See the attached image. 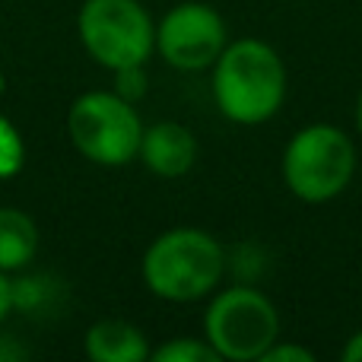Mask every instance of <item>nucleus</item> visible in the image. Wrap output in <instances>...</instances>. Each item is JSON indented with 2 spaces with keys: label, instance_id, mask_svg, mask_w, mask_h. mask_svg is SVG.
I'll list each match as a JSON object with an SVG mask.
<instances>
[{
  "label": "nucleus",
  "instance_id": "f8f14e48",
  "mask_svg": "<svg viewBox=\"0 0 362 362\" xmlns=\"http://www.w3.org/2000/svg\"><path fill=\"white\" fill-rule=\"evenodd\" d=\"M25 165V140L6 115H0V181H10Z\"/></svg>",
  "mask_w": 362,
  "mask_h": 362
},
{
  "label": "nucleus",
  "instance_id": "f03ea898",
  "mask_svg": "<svg viewBox=\"0 0 362 362\" xmlns=\"http://www.w3.org/2000/svg\"><path fill=\"white\" fill-rule=\"evenodd\" d=\"M229 257L213 232L200 226H175L146 245L140 276L163 302H200L223 286Z\"/></svg>",
  "mask_w": 362,
  "mask_h": 362
},
{
  "label": "nucleus",
  "instance_id": "ddd939ff",
  "mask_svg": "<svg viewBox=\"0 0 362 362\" xmlns=\"http://www.w3.org/2000/svg\"><path fill=\"white\" fill-rule=\"evenodd\" d=\"M115 93L124 95L127 102L137 105V99L146 93V64L144 67H121L115 70Z\"/></svg>",
  "mask_w": 362,
  "mask_h": 362
},
{
  "label": "nucleus",
  "instance_id": "dca6fc26",
  "mask_svg": "<svg viewBox=\"0 0 362 362\" xmlns=\"http://www.w3.org/2000/svg\"><path fill=\"white\" fill-rule=\"evenodd\" d=\"M344 362H362V331H356L350 340L344 344Z\"/></svg>",
  "mask_w": 362,
  "mask_h": 362
},
{
  "label": "nucleus",
  "instance_id": "9b49d317",
  "mask_svg": "<svg viewBox=\"0 0 362 362\" xmlns=\"http://www.w3.org/2000/svg\"><path fill=\"white\" fill-rule=\"evenodd\" d=\"M156 362H223L219 353L206 344V337H172L153 350Z\"/></svg>",
  "mask_w": 362,
  "mask_h": 362
},
{
  "label": "nucleus",
  "instance_id": "6e6552de",
  "mask_svg": "<svg viewBox=\"0 0 362 362\" xmlns=\"http://www.w3.org/2000/svg\"><path fill=\"white\" fill-rule=\"evenodd\" d=\"M197 156H200V144L191 127L178 124V121H156V124L144 127L137 159L144 163V169L150 175L165 181L181 178L194 169Z\"/></svg>",
  "mask_w": 362,
  "mask_h": 362
},
{
  "label": "nucleus",
  "instance_id": "f257e3e1",
  "mask_svg": "<svg viewBox=\"0 0 362 362\" xmlns=\"http://www.w3.org/2000/svg\"><path fill=\"white\" fill-rule=\"evenodd\" d=\"M210 89L226 121L242 127L267 124L286 102V64L261 38H232L210 67Z\"/></svg>",
  "mask_w": 362,
  "mask_h": 362
},
{
  "label": "nucleus",
  "instance_id": "f3484780",
  "mask_svg": "<svg viewBox=\"0 0 362 362\" xmlns=\"http://www.w3.org/2000/svg\"><path fill=\"white\" fill-rule=\"evenodd\" d=\"M353 121H356V134L362 137V93H359V99H356V115H353Z\"/></svg>",
  "mask_w": 362,
  "mask_h": 362
},
{
  "label": "nucleus",
  "instance_id": "20e7f679",
  "mask_svg": "<svg viewBox=\"0 0 362 362\" xmlns=\"http://www.w3.org/2000/svg\"><path fill=\"white\" fill-rule=\"evenodd\" d=\"M204 337L223 362H261L283 337L280 308L255 286H223L204 312Z\"/></svg>",
  "mask_w": 362,
  "mask_h": 362
},
{
  "label": "nucleus",
  "instance_id": "7ed1b4c3",
  "mask_svg": "<svg viewBox=\"0 0 362 362\" xmlns=\"http://www.w3.org/2000/svg\"><path fill=\"white\" fill-rule=\"evenodd\" d=\"M356 144L344 127L305 124L289 137L280 159L283 185L302 204H327L340 197L356 178Z\"/></svg>",
  "mask_w": 362,
  "mask_h": 362
},
{
  "label": "nucleus",
  "instance_id": "0eeeda50",
  "mask_svg": "<svg viewBox=\"0 0 362 362\" xmlns=\"http://www.w3.org/2000/svg\"><path fill=\"white\" fill-rule=\"evenodd\" d=\"M229 45V29L216 6L181 0L156 23V54L181 74H204Z\"/></svg>",
  "mask_w": 362,
  "mask_h": 362
},
{
  "label": "nucleus",
  "instance_id": "a211bd4d",
  "mask_svg": "<svg viewBox=\"0 0 362 362\" xmlns=\"http://www.w3.org/2000/svg\"><path fill=\"white\" fill-rule=\"evenodd\" d=\"M6 95V76H4V70H0V99Z\"/></svg>",
  "mask_w": 362,
  "mask_h": 362
},
{
  "label": "nucleus",
  "instance_id": "4468645a",
  "mask_svg": "<svg viewBox=\"0 0 362 362\" xmlns=\"http://www.w3.org/2000/svg\"><path fill=\"white\" fill-rule=\"evenodd\" d=\"M261 362H315V350L302 344H293V340H276L267 353L261 356Z\"/></svg>",
  "mask_w": 362,
  "mask_h": 362
},
{
  "label": "nucleus",
  "instance_id": "423d86ee",
  "mask_svg": "<svg viewBox=\"0 0 362 362\" xmlns=\"http://www.w3.org/2000/svg\"><path fill=\"white\" fill-rule=\"evenodd\" d=\"M80 45L99 67H144L156 54V23L140 0H83L76 13Z\"/></svg>",
  "mask_w": 362,
  "mask_h": 362
},
{
  "label": "nucleus",
  "instance_id": "39448f33",
  "mask_svg": "<svg viewBox=\"0 0 362 362\" xmlns=\"http://www.w3.org/2000/svg\"><path fill=\"white\" fill-rule=\"evenodd\" d=\"M144 127L134 102L115 89H89L70 102L67 112V137L74 150L102 169H121L134 163Z\"/></svg>",
  "mask_w": 362,
  "mask_h": 362
},
{
  "label": "nucleus",
  "instance_id": "2eb2a0df",
  "mask_svg": "<svg viewBox=\"0 0 362 362\" xmlns=\"http://www.w3.org/2000/svg\"><path fill=\"white\" fill-rule=\"evenodd\" d=\"M10 312H13V280H10V274L0 270V325H4V318Z\"/></svg>",
  "mask_w": 362,
  "mask_h": 362
},
{
  "label": "nucleus",
  "instance_id": "1a4fd4ad",
  "mask_svg": "<svg viewBox=\"0 0 362 362\" xmlns=\"http://www.w3.org/2000/svg\"><path fill=\"white\" fill-rule=\"evenodd\" d=\"M83 350L93 362H146L153 356L146 334L124 318H102L89 325Z\"/></svg>",
  "mask_w": 362,
  "mask_h": 362
},
{
  "label": "nucleus",
  "instance_id": "9d476101",
  "mask_svg": "<svg viewBox=\"0 0 362 362\" xmlns=\"http://www.w3.org/2000/svg\"><path fill=\"white\" fill-rule=\"evenodd\" d=\"M38 255V226L19 206H0V270L16 274Z\"/></svg>",
  "mask_w": 362,
  "mask_h": 362
}]
</instances>
